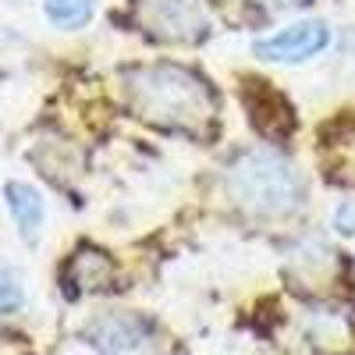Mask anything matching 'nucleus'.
Masks as SVG:
<instances>
[{
	"label": "nucleus",
	"instance_id": "1a4fd4ad",
	"mask_svg": "<svg viewBox=\"0 0 355 355\" xmlns=\"http://www.w3.org/2000/svg\"><path fill=\"white\" fill-rule=\"evenodd\" d=\"M25 306V291L21 281L11 266H0V316H11Z\"/></svg>",
	"mask_w": 355,
	"mask_h": 355
},
{
	"label": "nucleus",
	"instance_id": "7ed1b4c3",
	"mask_svg": "<svg viewBox=\"0 0 355 355\" xmlns=\"http://www.w3.org/2000/svg\"><path fill=\"white\" fill-rule=\"evenodd\" d=\"M331 40H334V28L323 18H295V21L274 28L270 36L252 40V57L263 64L299 68V64H309L327 53Z\"/></svg>",
	"mask_w": 355,
	"mask_h": 355
},
{
	"label": "nucleus",
	"instance_id": "20e7f679",
	"mask_svg": "<svg viewBox=\"0 0 355 355\" xmlns=\"http://www.w3.org/2000/svg\"><path fill=\"white\" fill-rule=\"evenodd\" d=\"M85 341L100 355H157V327L139 313H100L89 320Z\"/></svg>",
	"mask_w": 355,
	"mask_h": 355
},
{
	"label": "nucleus",
	"instance_id": "39448f33",
	"mask_svg": "<svg viewBox=\"0 0 355 355\" xmlns=\"http://www.w3.org/2000/svg\"><path fill=\"white\" fill-rule=\"evenodd\" d=\"M142 25L171 43H196L210 33V15L202 0H139Z\"/></svg>",
	"mask_w": 355,
	"mask_h": 355
},
{
	"label": "nucleus",
	"instance_id": "9d476101",
	"mask_svg": "<svg viewBox=\"0 0 355 355\" xmlns=\"http://www.w3.org/2000/svg\"><path fill=\"white\" fill-rule=\"evenodd\" d=\"M334 231L345 234V239H352V234H355V199L338 202V210H334Z\"/></svg>",
	"mask_w": 355,
	"mask_h": 355
},
{
	"label": "nucleus",
	"instance_id": "f257e3e1",
	"mask_svg": "<svg viewBox=\"0 0 355 355\" xmlns=\"http://www.w3.org/2000/svg\"><path fill=\"white\" fill-rule=\"evenodd\" d=\"M224 189L234 206L263 220L291 217L306 206V178L291 160L270 150H249L227 167Z\"/></svg>",
	"mask_w": 355,
	"mask_h": 355
},
{
	"label": "nucleus",
	"instance_id": "f03ea898",
	"mask_svg": "<svg viewBox=\"0 0 355 355\" xmlns=\"http://www.w3.org/2000/svg\"><path fill=\"white\" fill-rule=\"evenodd\" d=\"M132 103L142 110V117L171 128H196L210 121L214 96L206 82L182 68V64H146L128 75Z\"/></svg>",
	"mask_w": 355,
	"mask_h": 355
},
{
	"label": "nucleus",
	"instance_id": "0eeeda50",
	"mask_svg": "<svg viewBox=\"0 0 355 355\" xmlns=\"http://www.w3.org/2000/svg\"><path fill=\"white\" fill-rule=\"evenodd\" d=\"M43 18L53 28L75 33L96 18V0H43Z\"/></svg>",
	"mask_w": 355,
	"mask_h": 355
},
{
	"label": "nucleus",
	"instance_id": "9b49d317",
	"mask_svg": "<svg viewBox=\"0 0 355 355\" xmlns=\"http://www.w3.org/2000/svg\"><path fill=\"white\" fill-rule=\"evenodd\" d=\"M256 4L270 8V11H284V8H295V4H302V0H256Z\"/></svg>",
	"mask_w": 355,
	"mask_h": 355
},
{
	"label": "nucleus",
	"instance_id": "6e6552de",
	"mask_svg": "<svg viewBox=\"0 0 355 355\" xmlns=\"http://www.w3.org/2000/svg\"><path fill=\"white\" fill-rule=\"evenodd\" d=\"M71 270H82L78 277H68V284H78V288H100L107 277H110V259L103 252H78Z\"/></svg>",
	"mask_w": 355,
	"mask_h": 355
},
{
	"label": "nucleus",
	"instance_id": "423d86ee",
	"mask_svg": "<svg viewBox=\"0 0 355 355\" xmlns=\"http://www.w3.org/2000/svg\"><path fill=\"white\" fill-rule=\"evenodd\" d=\"M4 206L18 227V239L25 245H36L43 239V224H46V199L36 185L28 182H4Z\"/></svg>",
	"mask_w": 355,
	"mask_h": 355
}]
</instances>
